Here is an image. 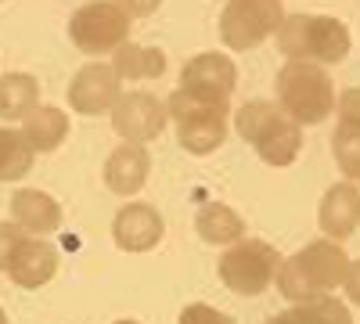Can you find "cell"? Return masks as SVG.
<instances>
[{
  "instance_id": "obj_1",
  "label": "cell",
  "mask_w": 360,
  "mask_h": 324,
  "mask_svg": "<svg viewBox=\"0 0 360 324\" xmlns=\"http://www.w3.org/2000/svg\"><path fill=\"white\" fill-rule=\"evenodd\" d=\"M278 288L281 296L295 306V303H314L321 296H332L342 285L353 296V259L342 252V245L317 238L310 245H303L295 256L281 259L278 267Z\"/></svg>"
},
{
  "instance_id": "obj_2",
  "label": "cell",
  "mask_w": 360,
  "mask_h": 324,
  "mask_svg": "<svg viewBox=\"0 0 360 324\" xmlns=\"http://www.w3.org/2000/svg\"><path fill=\"white\" fill-rule=\"evenodd\" d=\"M166 115L176 130L180 148L191 155H213L231 134V98L176 91L166 98Z\"/></svg>"
},
{
  "instance_id": "obj_3",
  "label": "cell",
  "mask_w": 360,
  "mask_h": 324,
  "mask_svg": "<svg viewBox=\"0 0 360 324\" xmlns=\"http://www.w3.org/2000/svg\"><path fill=\"white\" fill-rule=\"evenodd\" d=\"M274 40L288 62H310L321 69L349 54V29L332 15H285Z\"/></svg>"
},
{
  "instance_id": "obj_4",
  "label": "cell",
  "mask_w": 360,
  "mask_h": 324,
  "mask_svg": "<svg viewBox=\"0 0 360 324\" xmlns=\"http://www.w3.org/2000/svg\"><path fill=\"white\" fill-rule=\"evenodd\" d=\"M278 108L288 123L314 127L324 123L335 112V83L321 65L310 62H288L278 72Z\"/></svg>"
},
{
  "instance_id": "obj_5",
  "label": "cell",
  "mask_w": 360,
  "mask_h": 324,
  "mask_svg": "<svg viewBox=\"0 0 360 324\" xmlns=\"http://www.w3.org/2000/svg\"><path fill=\"white\" fill-rule=\"evenodd\" d=\"M220 281L234 292V296H263V292L274 285L278 278V267H281V252L270 245V242H259V238H242L227 245V252L220 256Z\"/></svg>"
},
{
  "instance_id": "obj_6",
  "label": "cell",
  "mask_w": 360,
  "mask_h": 324,
  "mask_svg": "<svg viewBox=\"0 0 360 324\" xmlns=\"http://www.w3.org/2000/svg\"><path fill=\"white\" fill-rule=\"evenodd\" d=\"M130 25L134 18L119 8V0L108 4H83L69 18V40L83 54H115L123 44H130Z\"/></svg>"
},
{
  "instance_id": "obj_7",
  "label": "cell",
  "mask_w": 360,
  "mask_h": 324,
  "mask_svg": "<svg viewBox=\"0 0 360 324\" xmlns=\"http://www.w3.org/2000/svg\"><path fill=\"white\" fill-rule=\"evenodd\" d=\"M285 22L281 0H231L220 15V37L231 51H252L278 33Z\"/></svg>"
},
{
  "instance_id": "obj_8",
  "label": "cell",
  "mask_w": 360,
  "mask_h": 324,
  "mask_svg": "<svg viewBox=\"0 0 360 324\" xmlns=\"http://www.w3.org/2000/svg\"><path fill=\"white\" fill-rule=\"evenodd\" d=\"M169 123L166 101L152 91H123L112 105V130L127 144H148L155 141Z\"/></svg>"
},
{
  "instance_id": "obj_9",
  "label": "cell",
  "mask_w": 360,
  "mask_h": 324,
  "mask_svg": "<svg viewBox=\"0 0 360 324\" xmlns=\"http://www.w3.org/2000/svg\"><path fill=\"white\" fill-rule=\"evenodd\" d=\"M119 94H123V83H119V76L112 72L108 62L83 65L72 76V83H69V105L79 115H105V112H112Z\"/></svg>"
},
{
  "instance_id": "obj_10",
  "label": "cell",
  "mask_w": 360,
  "mask_h": 324,
  "mask_svg": "<svg viewBox=\"0 0 360 324\" xmlns=\"http://www.w3.org/2000/svg\"><path fill=\"white\" fill-rule=\"evenodd\" d=\"M166 234V223L155 205L148 202H127L112 220V242L123 252H152Z\"/></svg>"
},
{
  "instance_id": "obj_11",
  "label": "cell",
  "mask_w": 360,
  "mask_h": 324,
  "mask_svg": "<svg viewBox=\"0 0 360 324\" xmlns=\"http://www.w3.org/2000/svg\"><path fill=\"white\" fill-rule=\"evenodd\" d=\"M234 83H238V69L220 51H202L180 65V91H202V94L231 98Z\"/></svg>"
},
{
  "instance_id": "obj_12",
  "label": "cell",
  "mask_w": 360,
  "mask_h": 324,
  "mask_svg": "<svg viewBox=\"0 0 360 324\" xmlns=\"http://www.w3.org/2000/svg\"><path fill=\"white\" fill-rule=\"evenodd\" d=\"M317 223L324 231V238L335 242V245L353 238V231L360 223V191H356L353 181H342V184L324 191L321 209H317Z\"/></svg>"
},
{
  "instance_id": "obj_13",
  "label": "cell",
  "mask_w": 360,
  "mask_h": 324,
  "mask_svg": "<svg viewBox=\"0 0 360 324\" xmlns=\"http://www.w3.org/2000/svg\"><path fill=\"white\" fill-rule=\"evenodd\" d=\"M4 274H8L11 285H18V288H44V285L58 274V252H54V245L44 242V238H25V242L11 252Z\"/></svg>"
},
{
  "instance_id": "obj_14",
  "label": "cell",
  "mask_w": 360,
  "mask_h": 324,
  "mask_svg": "<svg viewBox=\"0 0 360 324\" xmlns=\"http://www.w3.org/2000/svg\"><path fill=\"white\" fill-rule=\"evenodd\" d=\"M148 173H152V155L144 152V144H119L105 162V184L112 195H137L148 184Z\"/></svg>"
},
{
  "instance_id": "obj_15",
  "label": "cell",
  "mask_w": 360,
  "mask_h": 324,
  "mask_svg": "<svg viewBox=\"0 0 360 324\" xmlns=\"http://www.w3.org/2000/svg\"><path fill=\"white\" fill-rule=\"evenodd\" d=\"M11 223H18L25 234H51L62 227V205L47 191L22 188L11 195Z\"/></svg>"
},
{
  "instance_id": "obj_16",
  "label": "cell",
  "mask_w": 360,
  "mask_h": 324,
  "mask_svg": "<svg viewBox=\"0 0 360 324\" xmlns=\"http://www.w3.org/2000/svg\"><path fill=\"white\" fill-rule=\"evenodd\" d=\"M22 141L33 148V155L40 152H54L62 148V141L69 137V115L54 105H37L33 112L22 119Z\"/></svg>"
},
{
  "instance_id": "obj_17",
  "label": "cell",
  "mask_w": 360,
  "mask_h": 324,
  "mask_svg": "<svg viewBox=\"0 0 360 324\" xmlns=\"http://www.w3.org/2000/svg\"><path fill=\"white\" fill-rule=\"evenodd\" d=\"M195 231L205 245H234L245 238V220L224 202H205L195 216Z\"/></svg>"
},
{
  "instance_id": "obj_18",
  "label": "cell",
  "mask_w": 360,
  "mask_h": 324,
  "mask_svg": "<svg viewBox=\"0 0 360 324\" xmlns=\"http://www.w3.org/2000/svg\"><path fill=\"white\" fill-rule=\"evenodd\" d=\"M112 72L119 76V83L130 79V83H141V79H159L166 72V54L159 47H144V44H123L115 54H112Z\"/></svg>"
},
{
  "instance_id": "obj_19",
  "label": "cell",
  "mask_w": 360,
  "mask_h": 324,
  "mask_svg": "<svg viewBox=\"0 0 360 324\" xmlns=\"http://www.w3.org/2000/svg\"><path fill=\"white\" fill-rule=\"evenodd\" d=\"M40 105V83L29 72L0 76V119H25Z\"/></svg>"
},
{
  "instance_id": "obj_20",
  "label": "cell",
  "mask_w": 360,
  "mask_h": 324,
  "mask_svg": "<svg viewBox=\"0 0 360 324\" xmlns=\"http://www.w3.org/2000/svg\"><path fill=\"white\" fill-rule=\"evenodd\" d=\"M263 324H353V313L346 303H339V296H321L314 303H295L292 310L274 313Z\"/></svg>"
},
{
  "instance_id": "obj_21",
  "label": "cell",
  "mask_w": 360,
  "mask_h": 324,
  "mask_svg": "<svg viewBox=\"0 0 360 324\" xmlns=\"http://www.w3.org/2000/svg\"><path fill=\"white\" fill-rule=\"evenodd\" d=\"M299 152H303V127H295L288 119H281L274 130H270L259 144H256V155L266 162V166H292L299 159Z\"/></svg>"
},
{
  "instance_id": "obj_22",
  "label": "cell",
  "mask_w": 360,
  "mask_h": 324,
  "mask_svg": "<svg viewBox=\"0 0 360 324\" xmlns=\"http://www.w3.org/2000/svg\"><path fill=\"white\" fill-rule=\"evenodd\" d=\"M285 119L281 115V108L274 105V101H249V105H242L238 108V115H234V130H238V137H242L245 144H256L274 130L278 123Z\"/></svg>"
},
{
  "instance_id": "obj_23",
  "label": "cell",
  "mask_w": 360,
  "mask_h": 324,
  "mask_svg": "<svg viewBox=\"0 0 360 324\" xmlns=\"http://www.w3.org/2000/svg\"><path fill=\"white\" fill-rule=\"evenodd\" d=\"M33 148L22 141L18 130L0 127V181H22L33 169Z\"/></svg>"
},
{
  "instance_id": "obj_24",
  "label": "cell",
  "mask_w": 360,
  "mask_h": 324,
  "mask_svg": "<svg viewBox=\"0 0 360 324\" xmlns=\"http://www.w3.org/2000/svg\"><path fill=\"white\" fill-rule=\"evenodd\" d=\"M332 148H335V162L346 173V181H356V166H360V159H356V152H360L356 148V123L339 119L335 137H332Z\"/></svg>"
},
{
  "instance_id": "obj_25",
  "label": "cell",
  "mask_w": 360,
  "mask_h": 324,
  "mask_svg": "<svg viewBox=\"0 0 360 324\" xmlns=\"http://www.w3.org/2000/svg\"><path fill=\"white\" fill-rule=\"evenodd\" d=\"M176 324H234V317H227L224 310L209 306V303H191V306L180 310Z\"/></svg>"
},
{
  "instance_id": "obj_26",
  "label": "cell",
  "mask_w": 360,
  "mask_h": 324,
  "mask_svg": "<svg viewBox=\"0 0 360 324\" xmlns=\"http://www.w3.org/2000/svg\"><path fill=\"white\" fill-rule=\"evenodd\" d=\"M25 238H29V234H25L18 223H11V220H8V223H0V274L8 271V259H11V252H15V249H18Z\"/></svg>"
},
{
  "instance_id": "obj_27",
  "label": "cell",
  "mask_w": 360,
  "mask_h": 324,
  "mask_svg": "<svg viewBox=\"0 0 360 324\" xmlns=\"http://www.w3.org/2000/svg\"><path fill=\"white\" fill-rule=\"evenodd\" d=\"M0 324H8V313H4V306H0Z\"/></svg>"
},
{
  "instance_id": "obj_28",
  "label": "cell",
  "mask_w": 360,
  "mask_h": 324,
  "mask_svg": "<svg viewBox=\"0 0 360 324\" xmlns=\"http://www.w3.org/2000/svg\"><path fill=\"white\" fill-rule=\"evenodd\" d=\"M115 324H137V320H115Z\"/></svg>"
}]
</instances>
